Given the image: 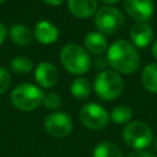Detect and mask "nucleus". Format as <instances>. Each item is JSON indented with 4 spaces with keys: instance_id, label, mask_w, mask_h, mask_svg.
Instances as JSON below:
<instances>
[{
    "instance_id": "obj_11",
    "label": "nucleus",
    "mask_w": 157,
    "mask_h": 157,
    "mask_svg": "<svg viewBox=\"0 0 157 157\" xmlns=\"http://www.w3.org/2000/svg\"><path fill=\"white\" fill-rule=\"evenodd\" d=\"M130 38L135 47L145 48L151 43L153 38L152 27L146 22H137L136 25L132 26L130 31Z\"/></svg>"
},
{
    "instance_id": "obj_9",
    "label": "nucleus",
    "mask_w": 157,
    "mask_h": 157,
    "mask_svg": "<svg viewBox=\"0 0 157 157\" xmlns=\"http://www.w3.org/2000/svg\"><path fill=\"white\" fill-rule=\"evenodd\" d=\"M125 11L139 22H146L153 15L155 5L152 0H124Z\"/></svg>"
},
{
    "instance_id": "obj_28",
    "label": "nucleus",
    "mask_w": 157,
    "mask_h": 157,
    "mask_svg": "<svg viewBox=\"0 0 157 157\" xmlns=\"http://www.w3.org/2000/svg\"><path fill=\"white\" fill-rule=\"evenodd\" d=\"M155 148H156V151H157V139L155 140Z\"/></svg>"
},
{
    "instance_id": "obj_20",
    "label": "nucleus",
    "mask_w": 157,
    "mask_h": 157,
    "mask_svg": "<svg viewBox=\"0 0 157 157\" xmlns=\"http://www.w3.org/2000/svg\"><path fill=\"white\" fill-rule=\"evenodd\" d=\"M33 64L29 59L25 56H17L11 61V69L16 74H27L32 70Z\"/></svg>"
},
{
    "instance_id": "obj_29",
    "label": "nucleus",
    "mask_w": 157,
    "mask_h": 157,
    "mask_svg": "<svg viewBox=\"0 0 157 157\" xmlns=\"http://www.w3.org/2000/svg\"><path fill=\"white\" fill-rule=\"evenodd\" d=\"M4 1H5V0H0V4H2V2H4Z\"/></svg>"
},
{
    "instance_id": "obj_2",
    "label": "nucleus",
    "mask_w": 157,
    "mask_h": 157,
    "mask_svg": "<svg viewBox=\"0 0 157 157\" xmlns=\"http://www.w3.org/2000/svg\"><path fill=\"white\" fill-rule=\"evenodd\" d=\"M63 66L71 74L81 75L88 71L91 58L88 53L77 44H66L60 53Z\"/></svg>"
},
{
    "instance_id": "obj_26",
    "label": "nucleus",
    "mask_w": 157,
    "mask_h": 157,
    "mask_svg": "<svg viewBox=\"0 0 157 157\" xmlns=\"http://www.w3.org/2000/svg\"><path fill=\"white\" fill-rule=\"evenodd\" d=\"M152 54H153L155 59H157V39H156V42L153 43V47H152Z\"/></svg>"
},
{
    "instance_id": "obj_8",
    "label": "nucleus",
    "mask_w": 157,
    "mask_h": 157,
    "mask_svg": "<svg viewBox=\"0 0 157 157\" xmlns=\"http://www.w3.org/2000/svg\"><path fill=\"white\" fill-rule=\"evenodd\" d=\"M44 126L49 135L54 137H64L71 132L72 120L70 115L64 112H54L47 115Z\"/></svg>"
},
{
    "instance_id": "obj_15",
    "label": "nucleus",
    "mask_w": 157,
    "mask_h": 157,
    "mask_svg": "<svg viewBox=\"0 0 157 157\" xmlns=\"http://www.w3.org/2000/svg\"><path fill=\"white\" fill-rule=\"evenodd\" d=\"M10 37H11L12 42L16 43L17 45H27L32 40V33H31L29 28L21 23L11 26Z\"/></svg>"
},
{
    "instance_id": "obj_4",
    "label": "nucleus",
    "mask_w": 157,
    "mask_h": 157,
    "mask_svg": "<svg viewBox=\"0 0 157 157\" xmlns=\"http://www.w3.org/2000/svg\"><path fill=\"white\" fill-rule=\"evenodd\" d=\"M93 87L98 97L105 101H112L120 96L124 88V83L117 72L105 70L96 76Z\"/></svg>"
},
{
    "instance_id": "obj_13",
    "label": "nucleus",
    "mask_w": 157,
    "mask_h": 157,
    "mask_svg": "<svg viewBox=\"0 0 157 157\" xmlns=\"http://www.w3.org/2000/svg\"><path fill=\"white\" fill-rule=\"evenodd\" d=\"M69 10L80 18L91 17L97 10V0H69Z\"/></svg>"
},
{
    "instance_id": "obj_10",
    "label": "nucleus",
    "mask_w": 157,
    "mask_h": 157,
    "mask_svg": "<svg viewBox=\"0 0 157 157\" xmlns=\"http://www.w3.org/2000/svg\"><path fill=\"white\" fill-rule=\"evenodd\" d=\"M34 76H36L37 82L42 87L49 88V87H53L58 82L59 72H58V69L52 63L43 61V63H39L37 65L36 71H34Z\"/></svg>"
},
{
    "instance_id": "obj_18",
    "label": "nucleus",
    "mask_w": 157,
    "mask_h": 157,
    "mask_svg": "<svg viewBox=\"0 0 157 157\" xmlns=\"http://www.w3.org/2000/svg\"><path fill=\"white\" fill-rule=\"evenodd\" d=\"M71 93L77 99H85L91 93V85L87 78L85 77H77L74 80L71 85Z\"/></svg>"
},
{
    "instance_id": "obj_24",
    "label": "nucleus",
    "mask_w": 157,
    "mask_h": 157,
    "mask_svg": "<svg viewBox=\"0 0 157 157\" xmlns=\"http://www.w3.org/2000/svg\"><path fill=\"white\" fill-rule=\"evenodd\" d=\"M5 37H6V27H5L4 23L0 22V45H1V43L4 42Z\"/></svg>"
},
{
    "instance_id": "obj_6",
    "label": "nucleus",
    "mask_w": 157,
    "mask_h": 157,
    "mask_svg": "<svg viewBox=\"0 0 157 157\" xmlns=\"http://www.w3.org/2000/svg\"><path fill=\"white\" fill-rule=\"evenodd\" d=\"M123 23H124V16L115 7L104 6L99 9L98 12L96 13L94 25L103 33H108V34L115 33L123 26Z\"/></svg>"
},
{
    "instance_id": "obj_21",
    "label": "nucleus",
    "mask_w": 157,
    "mask_h": 157,
    "mask_svg": "<svg viewBox=\"0 0 157 157\" xmlns=\"http://www.w3.org/2000/svg\"><path fill=\"white\" fill-rule=\"evenodd\" d=\"M43 104H44V107H45L47 109L55 110V109H58V108L61 105V98H60V96H58L56 93L50 92V93H48V94L44 96V98H43Z\"/></svg>"
},
{
    "instance_id": "obj_5",
    "label": "nucleus",
    "mask_w": 157,
    "mask_h": 157,
    "mask_svg": "<svg viewBox=\"0 0 157 157\" xmlns=\"http://www.w3.org/2000/svg\"><path fill=\"white\" fill-rule=\"evenodd\" d=\"M123 139L125 144L135 150H142L148 147L153 141V134L151 128L142 121L129 123L123 130Z\"/></svg>"
},
{
    "instance_id": "obj_27",
    "label": "nucleus",
    "mask_w": 157,
    "mask_h": 157,
    "mask_svg": "<svg viewBox=\"0 0 157 157\" xmlns=\"http://www.w3.org/2000/svg\"><path fill=\"white\" fill-rule=\"evenodd\" d=\"M103 2H105V4H117L119 0H102Z\"/></svg>"
},
{
    "instance_id": "obj_19",
    "label": "nucleus",
    "mask_w": 157,
    "mask_h": 157,
    "mask_svg": "<svg viewBox=\"0 0 157 157\" xmlns=\"http://www.w3.org/2000/svg\"><path fill=\"white\" fill-rule=\"evenodd\" d=\"M131 117H132V110L128 105H118L110 113V118L115 124H125L130 121Z\"/></svg>"
},
{
    "instance_id": "obj_17",
    "label": "nucleus",
    "mask_w": 157,
    "mask_h": 157,
    "mask_svg": "<svg viewBox=\"0 0 157 157\" xmlns=\"http://www.w3.org/2000/svg\"><path fill=\"white\" fill-rule=\"evenodd\" d=\"M93 157H123L120 148L112 141H101L93 151Z\"/></svg>"
},
{
    "instance_id": "obj_22",
    "label": "nucleus",
    "mask_w": 157,
    "mask_h": 157,
    "mask_svg": "<svg viewBox=\"0 0 157 157\" xmlns=\"http://www.w3.org/2000/svg\"><path fill=\"white\" fill-rule=\"evenodd\" d=\"M10 81H11L10 72L7 71V69H6V67L0 66V94H1V93H4V92L9 88Z\"/></svg>"
},
{
    "instance_id": "obj_1",
    "label": "nucleus",
    "mask_w": 157,
    "mask_h": 157,
    "mask_svg": "<svg viewBox=\"0 0 157 157\" xmlns=\"http://www.w3.org/2000/svg\"><path fill=\"white\" fill-rule=\"evenodd\" d=\"M108 63L113 69L123 74H131L139 67V53L135 47L123 39L110 44L107 53Z\"/></svg>"
},
{
    "instance_id": "obj_14",
    "label": "nucleus",
    "mask_w": 157,
    "mask_h": 157,
    "mask_svg": "<svg viewBox=\"0 0 157 157\" xmlns=\"http://www.w3.org/2000/svg\"><path fill=\"white\" fill-rule=\"evenodd\" d=\"M85 47L93 54H102L107 49V39L99 32H90L85 36Z\"/></svg>"
},
{
    "instance_id": "obj_12",
    "label": "nucleus",
    "mask_w": 157,
    "mask_h": 157,
    "mask_svg": "<svg viewBox=\"0 0 157 157\" xmlns=\"http://www.w3.org/2000/svg\"><path fill=\"white\" fill-rule=\"evenodd\" d=\"M36 39L42 44L54 43L59 36V29L48 21H40L36 25L34 29Z\"/></svg>"
},
{
    "instance_id": "obj_16",
    "label": "nucleus",
    "mask_w": 157,
    "mask_h": 157,
    "mask_svg": "<svg viewBox=\"0 0 157 157\" xmlns=\"http://www.w3.org/2000/svg\"><path fill=\"white\" fill-rule=\"evenodd\" d=\"M141 81L147 91L157 93V63L150 64L144 69L141 74Z\"/></svg>"
},
{
    "instance_id": "obj_7",
    "label": "nucleus",
    "mask_w": 157,
    "mask_h": 157,
    "mask_svg": "<svg viewBox=\"0 0 157 157\" xmlns=\"http://www.w3.org/2000/svg\"><path fill=\"white\" fill-rule=\"evenodd\" d=\"M80 119L86 128L92 130H98L108 124L109 115L102 105L96 103H88L81 108Z\"/></svg>"
},
{
    "instance_id": "obj_25",
    "label": "nucleus",
    "mask_w": 157,
    "mask_h": 157,
    "mask_svg": "<svg viewBox=\"0 0 157 157\" xmlns=\"http://www.w3.org/2000/svg\"><path fill=\"white\" fill-rule=\"evenodd\" d=\"M45 4H49V5H60V4H63L65 0H43Z\"/></svg>"
},
{
    "instance_id": "obj_23",
    "label": "nucleus",
    "mask_w": 157,
    "mask_h": 157,
    "mask_svg": "<svg viewBox=\"0 0 157 157\" xmlns=\"http://www.w3.org/2000/svg\"><path fill=\"white\" fill-rule=\"evenodd\" d=\"M126 157H155L153 155L148 153V152H142V151H135V152H131L129 153Z\"/></svg>"
},
{
    "instance_id": "obj_3",
    "label": "nucleus",
    "mask_w": 157,
    "mask_h": 157,
    "mask_svg": "<svg viewBox=\"0 0 157 157\" xmlns=\"http://www.w3.org/2000/svg\"><path fill=\"white\" fill-rule=\"evenodd\" d=\"M43 91L32 83H21L11 93L12 104L23 112L34 110L43 103Z\"/></svg>"
}]
</instances>
